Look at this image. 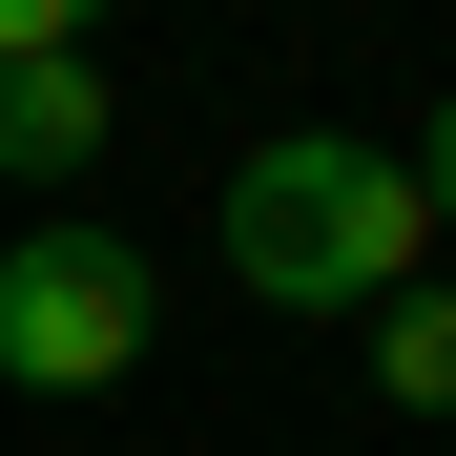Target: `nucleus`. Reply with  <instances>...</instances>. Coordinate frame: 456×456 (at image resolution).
<instances>
[{
    "mask_svg": "<svg viewBox=\"0 0 456 456\" xmlns=\"http://www.w3.org/2000/svg\"><path fill=\"white\" fill-rule=\"evenodd\" d=\"M104 125H125V104H104V62H21V84H0V167L62 208V187L104 167Z\"/></svg>",
    "mask_w": 456,
    "mask_h": 456,
    "instance_id": "7ed1b4c3",
    "label": "nucleus"
},
{
    "mask_svg": "<svg viewBox=\"0 0 456 456\" xmlns=\"http://www.w3.org/2000/svg\"><path fill=\"white\" fill-rule=\"evenodd\" d=\"M145 332H167V270H145L125 228L42 208L21 249H0V373H21V395H104V373H145Z\"/></svg>",
    "mask_w": 456,
    "mask_h": 456,
    "instance_id": "f03ea898",
    "label": "nucleus"
},
{
    "mask_svg": "<svg viewBox=\"0 0 456 456\" xmlns=\"http://www.w3.org/2000/svg\"><path fill=\"white\" fill-rule=\"evenodd\" d=\"M228 270L270 290V312H395V290H436V208L395 145H353V125H270L249 167H228Z\"/></svg>",
    "mask_w": 456,
    "mask_h": 456,
    "instance_id": "f257e3e1",
    "label": "nucleus"
},
{
    "mask_svg": "<svg viewBox=\"0 0 456 456\" xmlns=\"http://www.w3.org/2000/svg\"><path fill=\"white\" fill-rule=\"evenodd\" d=\"M373 395H395V415H456V290H395V312H373Z\"/></svg>",
    "mask_w": 456,
    "mask_h": 456,
    "instance_id": "20e7f679",
    "label": "nucleus"
},
{
    "mask_svg": "<svg viewBox=\"0 0 456 456\" xmlns=\"http://www.w3.org/2000/svg\"><path fill=\"white\" fill-rule=\"evenodd\" d=\"M395 167H415V208H436V228H456V84H436V125H415V145H395Z\"/></svg>",
    "mask_w": 456,
    "mask_h": 456,
    "instance_id": "39448f33",
    "label": "nucleus"
}]
</instances>
